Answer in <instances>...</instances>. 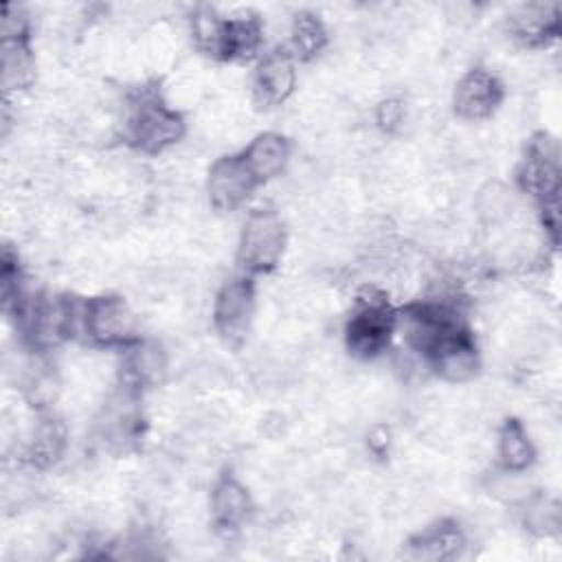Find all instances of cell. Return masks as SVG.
<instances>
[{
	"label": "cell",
	"instance_id": "obj_1",
	"mask_svg": "<svg viewBox=\"0 0 562 562\" xmlns=\"http://www.w3.org/2000/svg\"><path fill=\"white\" fill-rule=\"evenodd\" d=\"M395 316L389 307L386 296L375 290L367 288L358 294V307L347 325V345L351 353L360 358H373L380 353L393 331Z\"/></svg>",
	"mask_w": 562,
	"mask_h": 562
},
{
	"label": "cell",
	"instance_id": "obj_2",
	"mask_svg": "<svg viewBox=\"0 0 562 562\" xmlns=\"http://www.w3.org/2000/svg\"><path fill=\"white\" fill-rule=\"evenodd\" d=\"M285 248V226L281 217L270 209L250 213L239 235L237 257L244 268L263 272L277 266Z\"/></svg>",
	"mask_w": 562,
	"mask_h": 562
},
{
	"label": "cell",
	"instance_id": "obj_3",
	"mask_svg": "<svg viewBox=\"0 0 562 562\" xmlns=\"http://www.w3.org/2000/svg\"><path fill=\"white\" fill-rule=\"evenodd\" d=\"M130 136L138 149L158 154L184 136V121L158 99L143 97L130 116Z\"/></svg>",
	"mask_w": 562,
	"mask_h": 562
},
{
	"label": "cell",
	"instance_id": "obj_4",
	"mask_svg": "<svg viewBox=\"0 0 562 562\" xmlns=\"http://www.w3.org/2000/svg\"><path fill=\"white\" fill-rule=\"evenodd\" d=\"M140 428V413L130 391L112 395L94 417V432L110 450H127Z\"/></svg>",
	"mask_w": 562,
	"mask_h": 562
},
{
	"label": "cell",
	"instance_id": "obj_5",
	"mask_svg": "<svg viewBox=\"0 0 562 562\" xmlns=\"http://www.w3.org/2000/svg\"><path fill=\"white\" fill-rule=\"evenodd\" d=\"M257 182L241 156H224L209 171V200L220 211H233L252 193Z\"/></svg>",
	"mask_w": 562,
	"mask_h": 562
},
{
	"label": "cell",
	"instance_id": "obj_6",
	"mask_svg": "<svg viewBox=\"0 0 562 562\" xmlns=\"http://www.w3.org/2000/svg\"><path fill=\"white\" fill-rule=\"evenodd\" d=\"M134 312L119 296H97L86 301V336L101 345H116L132 336Z\"/></svg>",
	"mask_w": 562,
	"mask_h": 562
},
{
	"label": "cell",
	"instance_id": "obj_7",
	"mask_svg": "<svg viewBox=\"0 0 562 562\" xmlns=\"http://www.w3.org/2000/svg\"><path fill=\"white\" fill-rule=\"evenodd\" d=\"M255 312V292L246 279H233L222 285L215 299L213 318L220 334L233 342L241 340Z\"/></svg>",
	"mask_w": 562,
	"mask_h": 562
},
{
	"label": "cell",
	"instance_id": "obj_8",
	"mask_svg": "<svg viewBox=\"0 0 562 562\" xmlns=\"http://www.w3.org/2000/svg\"><path fill=\"white\" fill-rule=\"evenodd\" d=\"M503 88L501 81L483 70L474 68L461 77L454 90V112L465 121L487 119L501 103Z\"/></svg>",
	"mask_w": 562,
	"mask_h": 562
},
{
	"label": "cell",
	"instance_id": "obj_9",
	"mask_svg": "<svg viewBox=\"0 0 562 562\" xmlns=\"http://www.w3.org/2000/svg\"><path fill=\"white\" fill-rule=\"evenodd\" d=\"M525 187L538 193L544 202L558 198L560 187V151L558 143L544 134L536 136L522 167Z\"/></svg>",
	"mask_w": 562,
	"mask_h": 562
},
{
	"label": "cell",
	"instance_id": "obj_10",
	"mask_svg": "<svg viewBox=\"0 0 562 562\" xmlns=\"http://www.w3.org/2000/svg\"><path fill=\"white\" fill-rule=\"evenodd\" d=\"M294 81L296 70L292 57L283 50H272L257 66L255 94L266 105H279L292 94Z\"/></svg>",
	"mask_w": 562,
	"mask_h": 562
},
{
	"label": "cell",
	"instance_id": "obj_11",
	"mask_svg": "<svg viewBox=\"0 0 562 562\" xmlns=\"http://www.w3.org/2000/svg\"><path fill=\"white\" fill-rule=\"evenodd\" d=\"M430 358L437 375H441L448 382H468L479 371V356L465 329L443 340L430 353Z\"/></svg>",
	"mask_w": 562,
	"mask_h": 562
},
{
	"label": "cell",
	"instance_id": "obj_12",
	"mask_svg": "<svg viewBox=\"0 0 562 562\" xmlns=\"http://www.w3.org/2000/svg\"><path fill=\"white\" fill-rule=\"evenodd\" d=\"M507 29L516 40L538 44L558 31V4L529 2L512 11Z\"/></svg>",
	"mask_w": 562,
	"mask_h": 562
},
{
	"label": "cell",
	"instance_id": "obj_13",
	"mask_svg": "<svg viewBox=\"0 0 562 562\" xmlns=\"http://www.w3.org/2000/svg\"><path fill=\"white\" fill-rule=\"evenodd\" d=\"M241 158L257 180H268L283 171L290 158V147L281 134L263 132L255 136Z\"/></svg>",
	"mask_w": 562,
	"mask_h": 562
},
{
	"label": "cell",
	"instance_id": "obj_14",
	"mask_svg": "<svg viewBox=\"0 0 562 562\" xmlns=\"http://www.w3.org/2000/svg\"><path fill=\"white\" fill-rule=\"evenodd\" d=\"M167 351L156 340L136 342L125 360L130 386H156L167 375Z\"/></svg>",
	"mask_w": 562,
	"mask_h": 562
},
{
	"label": "cell",
	"instance_id": "obj_15",
	"mask_svg": "<svg viewBox=\"0 0 562 562\" xmlns=\"http://www.w3.org/2000/svg\"><path fill=\"white\" fill-rule=\"evenodd\" d=\"M211 512L220 527L224 529L239 527L250 512L248 490L233 476L217 481L211 494Z\"/></svg>",
	"mask_w": 562,
	"mask_h": 562
},
{
	"label": "cell",
	"instance_id": "obj_16",
	"mask_svg": "<svg viewBox=\"0 0 562 562\" xmlns=\"http://www.w3.org/2000/svg\"><path fill=\"white\" fill-rule=\"evenodd\" d=\"M474 211H476V217L481 220V224L503 226L516 217L518 198L512 191V187H507L505 182L490 180L476 191Z\"/></svg>",
	"mask_w": 562,
	"mask_h": 562
},
{
	"label": "cell",
	"instance_id": "obj_17",
	"mask_svg": "<svg viewBox=\"0 0 562 562\" xmlns=\"http://www.w3.org/2000/svg\"><path fill=\"white\" fill-rule=\"evenodd\" d=\"M2 88L7 94L26 90L35 79V59L26 46V40L2 42L0 55Z\"/></svg>",
	"mask_w": 562,
	"mask_h": 562
},
{
	"label": "cell",
	"instance_id": "obj_18",
	"mask_svg": "<svg viewBox=\"0 0 562 562\" xmlns=\"http://www.w3.org/2000/svg\"><path fill=\"white\" fill-rule=\"evenodd\" d=\"M66 450V428L55 417H42L29 441V459L37 468L55 465Z\"/></svg>",
	"mask_w": 562,
	"mask_h": 562
},
{
	"label": "cell",
	"instance_id": "obj_19",
	"mask_svg": "<svg viewBox=\"0 0 562 562\" xmlns=\"http://www.w3.org/2000/svg\"><path fill=\"white\" fill-rule=\"evenodd\" d=\"M261 22L257 15H237L224 24V57H250L261 44Z\"/></svg>",
	"mask_w": 562,
	"mask_h": 562
},
{
	"label": "cell",
	"instance_id": "obj_20",
	"mask_svg": "<svg viewBox=\"0 0 562 562\" xmlns=\"http://www.w3.org/2000/svg\"><path fill=\"white\" fill-rule=\"evenodd\" d=\"M411 544H413V555L415 558L450 560V558L459 555L465 540H463V533L454 525L446 522V525H437L435 529L415 538Z\"/></svg>",
	"mask_w": 562,
	"mask_h": 562
},
{
	"label": "cell",
	"instance_id": "obj_21",
	"mask_svg": "<svg viewBox=\"0 0 562 562\" xmlns=\"http://www.w3.org/2000/svg\"><path fill=\"white\" fill-rule=\"evenodd\" d=\"M498 457L503 468L527 470L533 461V443L520 422L509 419L498 435Z\"/></svg>",
	"mask_w": 562,
	"mask_h": 562
},
{
	"label": "cell",
	"instance_id": "obj_22",
	"mask_svg": "<svg viewBox=\"0 0 562 562\" xmlns=\"http://www.w3.org/2000/svg\"><path fill=\"white\" fill-rule=\"evenodd\" d=\"M290 40L303 59L318 55L327 44V31L314 13H299L290 24Z\"/></svg>",
	"mask_w": 562,
	"mask_h": 562
},
{
	"label": "cell",
	"instance_id": "obj_23",
	"mask_svg": "<svg viewBox=\"0 0 562 562\" xmlns=\"http://www.w3.org/2000/svg\"><path fill=\"white\" fill-rule=\"evenodd\" d=\"M525 527L536 536H553L560 531L562 525V512L560 503L555 498L538 496L525 501V514H522Z\"/></svg>",
	"mask_w": 562,
	"mask_h": 562
},
{
	"label": "cell",
	"instance_id": "obj_24",
	"mask_svg": "<svg viewBox=\"0 0 562 562\" xmlns=\"http://www.w3.org/2000/svg\"><path fill=\"white\" fill-rule=\"evenodd\" d=\"M224 24L213 7H198L191 18V33L195 44L213 55H222V42H224Z\"/></svg>",
	"mask_w": 562,
	"mask_h": 562
},
{
	"label": "cell",
	"instance_id": "obj_25",
	"mask_svg": "<svg viewBox=\"0 0 562 562\" xmlns=\"http://www.w3.org/2000/svg\"><path fill=\"white\" fill-rule=\"evenodd\" d=\"M487 490L494 498H498L503 503L518 505V503H525L531 496V481L525 474V470L503 468L501 472L492 474V479L487 483Z\"/></svg>",
	"mask_w": 562,
	"mask_h": 562
},
{
	"label": "cell",
	"instance_id": "obj_26",
	"mask_svg": "<svg viewBox=\"0 0 562 562\" xmlns=\"http://www.w3.org/2000/svg\"><path fill=\"white\" fill-rule=\"evenodd\" d=\"M26 29H29V18L18 4H7L2 9L0 18V31H2V42H20L26 40Z\"/></svg>",
	"mask_w": 562,
	"mask_h": 562
},
{
	"label": "cell",
	"instance_id": "obj_27",
	"mask_svg": "<svg viewBox=\"0 0 562 562\" xmlns=\"http://www.w3.org/2000/svg\"><path fill=\"white\" fill-rule=\"evenodd\" d=\"M375 121L386 134L400 132L406 123V105L400 99H384L375 110Z\"/></svg>",
	"mask_w": 562,
	"mask_h": 562
},
{
	"label": "cell",
	"instance_id": "obj_28",
	"mask_svg": "<svg viewBox=\"0 0 562 562\" xmlns=\"http://www.w3.org/2000/svg\"><path fill=\"white\" fill-rule=\"evenodd\" d=\"M367 443H369V450H371V452L384 454L386 448H389V443H391V432H389V428H384V426H373V428L369 430Z\"/></svg>",
	"mask_w": 562,
	"mask_h": 562
}]
</instances>
